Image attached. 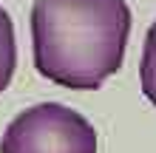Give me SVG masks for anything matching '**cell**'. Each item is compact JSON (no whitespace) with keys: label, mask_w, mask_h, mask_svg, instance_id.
Listing matches in <instances>:
<instances>
[{"label":"cell","mask_w":156,"mask_h":153,"mask_svg":"<svg viewBox=\"0 0 156 153\" xmlns=\"http://www.w3.org/2000/svg\"><path fill=\"white\" fill-rule=\"evenodd\" d=\"M131 9L125 0H34V68L54 85L97 91L125 60Z\"/></svg>","instance_id":"obj_1"},{"label":"cell","mask_w":156,"mask_h":153,"mask_svg":"<svg viewBox=\"0 0 156 153\" xmlns=\"http://www.w3.org/2000/svg\"><path fill=\"white\" fill-rule=\"evenodd\" d=\"M17 65V43H14V26L12 17L6 14V9L0 6V94L6 91V85L12 82Z\"/></svg>","instance_id":"obj_3"},{"label":"cell","mask_w":156,"mask_h":153,"mask_svg":"<svg viewBox=\"0 0 156 153\" xmlns=\"http://www.w3.org/2000/svg\"><path fill=\"white\" fill-rule=\"evenodd\" d=\"M0 153H97V130L71 108L43 102L9 122Z\"/></svg>","instance_id":"obj_2"},{"label":"cell","mask_w":156,"mask_h":153,"mask_svg":"<svg viewBox=\"0 0 156 153\" xmlns=\"http://www.w3.org/2000/svg\"><path fill=\"white\" fill-rule=\"evenodd\" d=\"M139 85H142V94L156 108V20L145 34V48H142V62H139Z\"/></svg>","instance_id":"obj_4"}]
</instances>
